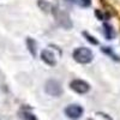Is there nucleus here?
I'll use <instances>...</instances> for the list:
<instances>
[{
  "mask_svg": "<svg viewBox=\"0 0 120 120\" xmlns=\"http://www.w3.org/2000/svg\"><path fill=\"white\" fill-rule=\"evenodd\" d=\"M72 58L76 63L78 64H83V65H86L89 63L93 61L94 59V53L90 48H86V47H78L76 48L73 53H72Z\"/></svg>",
  "mask_w": 120,
  "mask_h": 120,
  "instance_id": "nucleus-1",
  "label": "nucleus"
},
{
  "mask_svg": "<svg viewBox=\"0 0 120 120\" xmlns=\"http://www.w3.org/2000/svg\"><path fill=\"white\" fill-rule=\"evenodd\" d=\"M45 90L48 95H51L53 97H59L63 95L61 83L58 82L56 79H48L45 84Z\"/></svg>",
  "mask_w": 120,
  "mask_h": 120,
  "instance_id": "nucleus-2",
  "label": "nucleus"
},
{
  "mask_svg": "<svg viewBox=\"0 0 120 120\" xmlns=\"http://www.w3.org/2000/svg\"><path fill=\"white\" fill-rule=\"evenodd\" d=\"M64 113L67 118H70L71 120H78L79 118H82L83 113H84V109L81 105H77V103H72V105H68L65 109H64Z\"/></svg>",
  "mask_w": 120,
  "mask_h": 120,
  "instance_id": "nucleus-3",
  "label": "nucleus"
},
{
  "mask_svg": "<svg viewBox=\"0 0 120 120\" xmlns=\"http://www.w3.org/2000/svg\"><path fill=\"white\" fill-rule=\"evenodd\" d=\"M70 88H71V90H73L75 93H77L79 95L86 94L90 90V85L85 81H83V79H73V81H71Z\"/></svg>",
  "mask_w": 120,
  "mask_h": 120,
  "instance_id": "nucleus-4",
  "label": "nucleus"
},
{
  "mask_svg": "<svg viewBox=\"0 0 120 120\" xmlns=\"http://www.w3.org/2000/svg\"><path fill=\"white\" fill-rule=\"evenodd\" d=\"M41 60L48 66H55L56 65V59L49 49H43L41 52Z\"/></svg>",
  "mask_w": 120,
  "mask_h": 120,
  "instance_id": "nucleus-5",
  "label": "nucleus"
},
{
  "mask_svg": "<svg viewBox=\"0 0 120 120\" xmlns=\"http://www.w3.org/2000/svg\"><path fill=\"white\" fill-rule=\"evenodd\" d=\"M38 6L41 7L42 11L47 13L55 12V10H56V4L54 0H38Z\"/></svg>",
  "mask_w": 120,
  "mask_h": 120,
  "instance_id": "nucleus-6",
  "label": "nucleus"
},
{
  "mask_svg": "<svg viewBox=\"0 0 120 120\" xmlns=\"http://www.w3.org/2000/svg\"><path fill=\"white\" fill-rule=\"evenodd\" d=\"M56 18H58L59 24L61 25L63 28H65V29H70V28L72 26L71 18H70V16H68L66 12H59L58 16H56Z\"/></svg>",
  "mask_w": 120,
  "mask_h": 120,
  "instance_id": "nucleus-7",
  "label": "nucleus"
},
{
  "mask_svg": "<svg viewBox=\"0 0 120 120\" xmlns=\"http://www.w3.org/2000/svg\"><path fill=\"white\" fill-rule=\"evenodd\" d=\"M18 116L22 120H37L36 115L31 112V109L29 107H22L18 112Z\"/></svg>",
  "mask_w": 120,
  "mask_h": 120,
  "instance_id": "nucleus-8",
  "label": "nucleus"
},
{
  "mask_svg": "<svg viewBox=\"0 0 120 120\" xmlns=\"http://www.w3.org/2000/svg\"><path fill=\"white\" fill-rule=\"evenodd\" d=\"M103 35L107 40H114L115 37V30L114 28L111 25V24H108V23H105L103 24Z\"/></svg>",
  "mask_w": 120,
  "mask_h": 120,
  "instance_id": "nucleus-9",
  "label": "nucleus"
},
{
  "mask_svg": "<svg viewBox=\"0 0 120 120\" xmlns=\"http://www.w3.org/2000/svg\"><path fill=\"white\" fill-rule=\"evenodd\" d=\"M101 51H102L106 55H108L111 59H113L114 61H119V63H120V56L113 52V48H112V47H102Z\"/></svg>",
  "mask_w": 120,
  "mask_h": 120,
  "instance_id": "nucleus-10",
  "label": "nucleus"
},
{
  "mask_svg": "<svg viewBox=\"0 0 120 120\" xmlns=\"http://www.w3.org/2000/svg\"><path fill=\"white\" fill-rule=\"evenodd\" d=\"M26 46H28V49L29 52L31 53L33 56H36V49H37V43L34 38H30L28 37L26 38Z\"/></svg>",
  "mask_w": 120,
  "mask_h": 120,
  "instance_id": "nucleus-11",
  "label": "nucleus"
},
{
  "mask_svg": "<svg viewBox=\"0 0 120 120\" xmlns=\"http://www.w3.org/2000/svg\"><path fill=\"white\" fill-rule=\"evenodd\" d=\"M83 36L84 37H86V41H89V42H91L93 45H97L98 43V41H97V40H95V37L94 36H91V35H89L88 33H83Z\"/></svg>",
  "mask_w": 120,
  "mask_h": 120,
  "instance_id": "nucleus-12",
  "label": "nucleus"
},
{
  "mask_svg": "<svg viewBox=\"0 0 120 120\" xmlns=\"http://www.w3.org/2000/svg\"><path fill=\"white\" fill-rule=\"evenodd\" d=\"M79 4L82 7H89L91 5V0H79Z\"/></svg>",
  "mask_w": 120,
  "mask_h": 120,
  "instance_id": "nucleus-13",
  "label": "nucleus"
},
{
  "mask_svg": "<svg viewBox=\"0 0 120 120\" xmlns=\"http://www.w3.org/2000/svg\"><path fill=\"white\" fill-rule=\"evenodd\" d=\"M67 3H71V4H73V3H76V0H66Z\"/></svg>",
  "mask_w": 120,
  "mask_h": 120,
  "instance_id": "nucleus-14",
  "label": "nucleus"
},
{
  "mask_svg": "<svg viewBox=\"0 0 120 120\" xmlns=\"http://www.w3.org/2000/svg\"><path fill=\"white\" fill-rule=\"evenodd\" d=\"M89 120H93V119H89Z\"/></svg>",
  "mask_w": 120,
  "mask_h": 120,
  "instance_id": "nucleus-15",
  "label": "nucleus"
}]
</instances>
